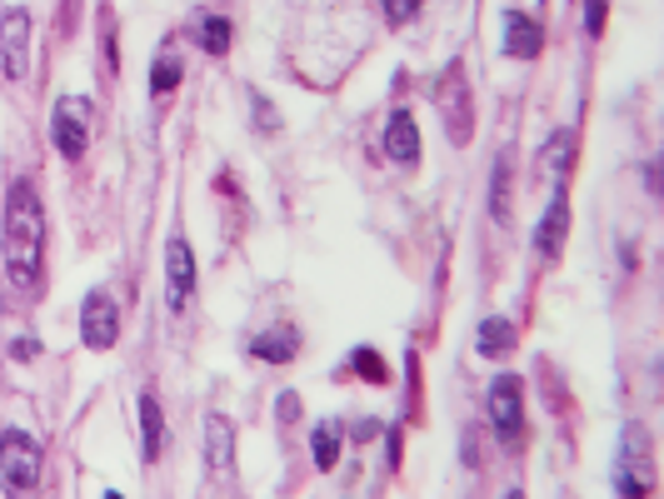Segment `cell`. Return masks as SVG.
I'll list each match as a JSON object with an SVG mask.
<instances>
[{
	"mask_svg": "<svg viewBox=\"0 0 664 499\" xmlns=\"http://www.w3.org/2000/svg\"><path fill=\"white\" fill-rule=\"evenodd\" d=\"M41 259H45V210L35 185L16 180L6 195V279L21 295H41Z\"/></svg>",
	"mask_w": 664,
	"mask_h": 499,
	"instance_id": "cell-1",
	"label": "cell"
},
{
	"mask_svg": "<svg viewBox=\"0 0 664 499\" xmlns=\"http://www.w3.org/2000/svg\"><path fill=\"white\" fill-rule=\"evenodd\" d=\"M614 485L624 499H650L654 489V449H650V429L640 419H630L620 435V469H614Z\"/></svg>",
	"mask_w": 664,
	"mask_h": 499,
	"instance_id": "cell-2",
	"label": "cell"
},
{
	"mask_svg": "<svg viewBox=\"0 0 664 499\" xmlns=\"http://www.w3.org/2000/svg\"><path fill=\"white\" fill-rule=\"evenodd\" d=\"M0 475H6L11 499H25L41 485V445H35V435H25V429L0 435Z\"/></svg>",
	"mask_w": 664,
	"mask_h": 499,
	"instance_id": "cell-3",
	"label": "cell"
},
{
	"mask_svg": "<svg viewBox=\"0 0 664 499\" xmlns=\"http://www.w3.org/2000/svg\"><path fill=\"white\" fill-rule=\"evenodd\" d=\"M91 130H95V105L85 95H61L51 115V140L65 160H81L91 150Z\"/></svg>",
	"mask_w": 664,
	"mask_h": 499,
	"instance_id": "cell-4",
	"label": "cell"
},
{
	"mask_svg": "<svg viewBox=\"0 0 664 499\" xmlns=\"http://www.w3.org/2000/svg\"><path fill=\"white\" fill-rule=\"evenodd\" d=\"M484 409H490V425L504 445H520L524 435V385L520 375H494L490 395H484Z\"/></svg>",
	"mask_w": 664,
	"mask_h": 499,
	"instance_id": "cell-5",
	"label": "cell"
},
{
	"mask_svg": "<svg viewBox=\"0 0 664 499\" xmlns=\"http://www.w3.org/2000/svg\"><path fill=\"white\" fill-rule=\"evenodd\" d=\"M25 65H31V10L6 6V16H0V70H6V80H25Z\"/></svg>",
	"mask_w": 664,
	"mask_h": 499,
	"instance_id": "cell-6",
	"label": "cell"
},
{
	"mask_svg": "<svg viewBox=\"0 0 664 499\" xmlns=\"http://www.w3.org/2000/svg\"><path fill=\"white\" fill-rule=\"evenodd\" d=\"M81 339L91 349H115L121 339V305H115L105 289H91L81 305Z\"/></svg>",
	"mask_w": 664,
	"mask_h": 499,
	"instance_id": "cell-7",
	"label": "cell"
},
{
	"mask_svg": "<svg viewBox=\"0 0 664 499\" xmlns=\"http://www.w3.org/2000/svg\"><path fill=\"white\" fill-rule=\"evenodd\" d=\"M435 100H440V115H445V130H450L454 145H464L470 140V90H464V70L450 65L440 75V90H435Z\"/></svg>",
	"mask_w": 664,
	"mask_h": 499,
	"instance_id": "cell-8",
	"label": "cell"
},
{
	"mask_svg": "<svg viewBox=\"0 0 664 499\" xmlns=\"http://www.w3.org/2000/svg\"><path fill=\"white\" fill-rule=\"evenodd\" d=\"M191 289H195V255H191V240L175 235L171 245H165V305L185 309Z\"/></svg>",
	"mask_w": 664,
	"mask_h": 499,
	"instance_id": "cell-9",
	"label": "cell"
},
{
	"mask_svg": "<svg viewBox=\"0 0 664 499\" xmlns=\"http://www.w3.org/2000/svg\"><path fill=\"white\" fill-rule=\"evenodd\" d=\"M564 235H570V200H564V185H560L550 210H544V220L534 225V249H540L544 259H554L564 249Z\"/></svg>",
	"mask_w": 664,
	"mask_h": 499,
	"instance_id": "cell-10",
	"label": "cell"
},
{
	"mask_svg": "<svg viewBox=\"0 0 664 499\" xmlns=\"http://www.w3.org/2000/svg\"><path fill=\"white\" fill-rule=\"evenodd\" d=\"M385 155H390L395 165H415V160H420V130H415L410 110H395V115L385 120Z\"/></svg>",
	"mask_w": 664,
	"mask_h": 499,
	"instance_id": "cell-11",
	"label": "cell"
},
{
	"mask_svg": "<svg viewBox=\"0 0 664 499\" xmlns=\"http://www.w3.org/2000/svg\"><path fill=\"white\" fill-rule=\"evenodd\" d=\"M504 50L514 60H534L544 50V30L534 26L524 10H504Z\"/></svg>",
	"mask_w": 664,
	"mask_h": 499,
	"instance_id": "cell-12",
	"label": "cell"
},
{
	"mask_svg": "<svg viewBox=\"0 0 664 499\" xmlns=\"http://www.w3.org/2000/svg\"><path fill=\"white\" fill-rule=\"evenodd\" d=\"M251 355L265 359V365H290V359L300 355V329H290V325L265 329V335L251 339Z\"/></svg>",
	"mask_w": 664,
	"mask_h": 499,
	"instance_id": "cell-13",
	"label": "cell"
},
{
	"mask_svg": "<svg viewBox=\"0 0 664 499\" xmlns=\"http://www.w3.org/2000/svg\"><path fill=\"white\" fill-rule=\"evenodd\" d=\"M205 459H211L215 475H231L235 469V429L225 415H211L205 419Z\"/></svg>",
	"mask_w": 664,
	"mask_h": 499,
	"instance_id": "cell-14",
	"label": "cell"
},
{
	"mask_svg": "<svg viewBox=\"0 0 664 499\" xmlns=\"http://www.w3.org/2000/svg\"><path fill=\"white\" fill-rule=\"evenodd\" d=\"M141 455H145V465H155L161 459V449H165V415H161V399L155 395H141Z\"/></svg>",
	"mask_w": 664,
	"mask_h": 499,
	"instance_id": "cell-15",
	"label": "cell"
},
{
	"mask_svg": "<svg viewBox=\"0 0 664 499\" xmlns=\"http://www.w3.org/2000/svg\"><path fill=\"white\" fill-rule=\"evenodd\" d=\"M474 349H480L484 359H504L514 349V325L510 319H500V315H490L480 325V335H474Z\"/></svg>",
	"mask_w": 664,
	"mask_h": 499,
	"instance_id": "cell-16",
	"label": "cell"
},
{
	"mask_svg": "<svg viewBox=\"0 0 664 499\" xmlns=\"http://www.w3.org/2000/svg\"><path fill=\"white\" fill-rule=\"evenodd\" d=\"M570 160H574V130H560V135L544 145V155H540V165L550 170L554 180L564 185V175H570Z\"/></svg>",
	"mask_w": 664,
	"mask_h": 499,
	"instance_id": "cell-17",
	"label": "cell"
},
{
	"mask_svg": "<svg viewBox=\"0 0 664 499\" xmlns=\"http://www.w3.org/2000/svg\"><path fill=\"white\" fill-rule=\"evenodd\" d=\"M310 449H315V465H320V469H335V465H340V425H335V419L315 425Z\"/></svg>",
	"mask_w": 664,
	"mask_h": 499,
	"instance_id": "cell-18",
	"label": "cell"
},
{
	"mask_svg": "<svg viewBox=\"0 0 664 499\" xmlns=\"http://www.w3.org/2000/svg\"><path fill=\"white\" fill-rule=\"evenodd\" d=\"M181 80H185L181 55H175V50H161V55H155V65H151V90H155V95H171Z\"/></svg>",
	"mask_w": 664,
	"mask_h": 499,
	"instance_id": "cell-19",
	"label": "cell"
},
{
	"mask_svg": "<svg viewBox=\"0 0 664 499\" xmlns=\"http://www.w3.org/2000/svg\"><path fill=\"white\" fill-rule=\"evenodd\" d=\"M195 40H201V50H211V55H225V50H231V20L205 16L201 26H195Z\"/></svg>",
	"mask_w": 664,
	"mask_h": 499,
	"instance_id": "cell-20",
	"label": "cell"
},
{
	"mask_svg": "<svg viewBox=\"0 0 664 499\" xmlns=\"http://www.w3.org/2000/svg\"><path fill=\"white\" fill-rule=\"evenodd\" d=\"M350 369H360V379H365V385H390V365H385V359L375 355L370 345H360V349H355V355H350Z\"/></svg>",
	"mask_w": 664,
	"mask_h": 499,
	"instance_id": "cell-21",
	"label": "cell"
},
{
	"mask_svg": "<svg viewBox=\"0 0 664 499\" xmlns=\"http://www.w3.org/2000/svg\"><path fill=\"white\" fill-rule=\"evenodd\" d=\"M504 205H510V165H504V155H500V160H494V185H490V215L504 220V215H510Z\"/></svg>",
	"mask_w": 664,
	"mask_h": 499,
	"instance_id": "cell-22",
	"label": "cell"
},
{
	"mask_svg": "<svg viewBox=\"0 0 664 499\" xmlns=\"http://www.w3.org/2000/svg\"><path fill=\"white\" fill-rule=\"evenodd\" d=\"M380 6H385V20H390V26H405V20L420 16L425 0H380Z\"/></svg>",
	"mask_w": 664,
	"mask_h": 499,
	"instance_id": "cell-23",
	"label": "cell"
},
{
	"mask_svg": "<svg viewBox=\"0 0 664 499\" xmlns=\"http://www.w3.org/2000/svg\"><path fill=\"white\" fill-rule=\"evenodd\" d=\"M251 105H255V125H261L265 135H275V130H280V115H275V105H265L261 95H251Z\"/></svg>",
	"mask_w": 664,
	"mask_h": 499,
	"instance_id": "cell-24",
	"label": "cell"
},
{
	"mask_svg": "<svg viewBox=\"0 0 664 499\" xmlns=\"http://www.w3.org/2000/svg\"><path fill=\"white\" fill-rule=\"evenodd\" d=\"M295 419H300V395L285 389V395H280V425H295Z\"/></svg>",
	"mask_w": 664,
	"mask_h": 499,
	"instance_id": "cell-25",
	"label": "cell"
},
{
	"mask_svg": "<svg viewBox=\"0 0 664 499\" xmlns=\"http://www.w3.org/2000/svg\"><path fill=\"white\" fill-rule=\"evenodd\" d=\"M584 30H590V35H600L604 30V0H590V10H584Z\"/></svg>",
	"mask_w": 664,
	"mask_h": 499,
	"instance_id": "cell-26",
	"label": "cell"
},
{
	"mask_svg": "<svg viewBox=\"0 0 664 499\" xmlns=\"http://www.w3.org/2000/svg\"><path fill=\"white\" fill-rule=\"evenodd\" d=\"M41 355V339H11V359H35Z\"/></svg>",
	"mask_w": 664,
	"mask_h": 499,
	"instance_id": "cell-27",
	"label": "cell"
},
{
	"mask_svg": "<svg viewBox=\"0 0 664 499\" xmlns=\"http://www.w3.org/2000/svg\"><path fill=\"white\" fill-rule=\"evenodd\" d=\"M105 499H121V495H115V489H105Z\"/></svg>",
	"mask_w": 664,
	"mask_h": 499,
	"instance_id": "cell-28",
	"label": "cell"
},
{
	"mask_svg": "<svg viewBox=\"0 0 664 499\" xmlns=\"http://www.w3.org/2000/svg\"><path fill=\"white\" fill-rule=\"evenodd\" d=\"M510 499H520V495H510Z\"/></svg>",
	"mask_w": 664,
	"mask_h": 499,
	"instance_id": "cell-29",
	"label": "cell"
}]
</instances>
